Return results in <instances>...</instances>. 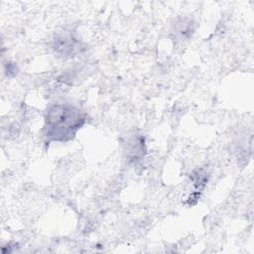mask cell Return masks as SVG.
I'll list each match as a JSON object with an SVG mask.
<instances>
[{"instance_id": "obj_1", "label": "cell", "mask_w": 254, "mask_h": 254, "mask_svg": "<svg viewBox=\"0 0 254 254\" xmlns=\"http://www.w3.org/2000/svg\"><path fill=\"white\" fill-rule=\"evenodd\" d=\"M85 120V114L76 106L68 103L54 104L45 116V136L50 141H68L75 136Z\"/></svg>"}, {"instance_id": "obj_2", "label": "cell", "mask_w": 254, "mask_h": 254, "mask_svg": "<svg viewBox=\"0 0 254 254\" xmlns=\"http://www.w3.org/2000/svg\"><path fill=\"white\" fill-rule=\"evenodd\" d=\"M55 50L64 56H73L79 51V43L69 35H64L56 39Z\"/></svg>"}]
</instances>
